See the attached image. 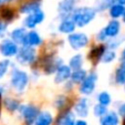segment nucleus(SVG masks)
<instances>
[{
    "label": "nucleus",
    "instance_id": "obj_19",
    "mask_svg": "<svg viewBox=\"0 0 125 125\" xmlns=\"http://www.w3.org/2000/svg\"><path fill=\"white\" fill-rule=\"evenodd\" d=\"M112 84L116 86H124L125 85V60L118 61V64L116 65L113 74L111 78Z\"/></svg>",
    "mask_w": 125,
    "mask_h": 125
},
{
    "label": "nucleus",
    "instance_id": "obj_28",
    "mask_svg": "<svg viewBox=\"0 0 125 125\" xmlns=\"http://www.w3.org/2000/svg\"><path fill=\"white\" fill-rule=\"evenodd\" d=\"M95 100H96V103L102 104V105H104V106H107V107H109L112 104V102H113L111 93L106 90L100 91V92L95 95Z\"/></svg>",
    "mask_w": 125,
    "mask_h": 125
},
{
    "label": "nucleus",
    "instance_id": "obj_7",
    "mask_svg": "<svg viewBox=\"0 0 125 125\" xmlns=\"http://www.w3.org/2000/svg\"><path fill=\"white\" fill-rule=\"evenodd\" d=\"M66 42L71 49L79 52L83 49L89 48L92 43L91 38L87 35V33L83 32V31H75V32L71 33L70 35L66 37Z\"/></svg>",
    "mask_w": 125,
    "mask_h": 125
},
{
    "label": "nucleus",
    "instance_id": "obj_6",
    "mask_svg": "<svg viewBox=\"0 0 125 125\" xmlns=\"http://www.w3.org/2000/svg\"><path fill=\"white\" fill-rule=\"evenodd\" d=\"M106 50H107V47L105 43L93 42L90 44L86 54H85V60L90 63L92 69H95L99 64H101L102 58L106 52Z\"/></svg>",
    "mask_w": 125,
    "mask_h": 125
},
{
    "label": "nucleus",
    "instance_id": "obj_46",
    "mask_svg": "<svg viewBox=\"0 0 125 125\" xmlns=\"http://www.w3.org/2000/svg\"><path fill=\"white\" fill-rule=\"evenodd\" d=\"M123 87H124V93H125V85H124V86H123Z\"/></svg>",
    "mask_w": 125,
    "mask_h": 125
},
{
    "label": "nucleus",
    "instance_id": "obj_40",
    "mask_svg": "<svg viewBox=\"0 0 125 125\" xmlns=\"http://www.w3.org/2000/svg\"><path fill=\"white\" fill-rule=\"evenodd\" d=\"M3 96L0 95V118H1V114H2V109H3V103H2Z\"/></svg>",
    "mask_w": 125,
    "mask_h": 125
},
{
    "label": "nucleus",
    "instance_id": "obj_37",
    "mask_svg": "<svg viewBox=\"0 0 125 125\" xmlns=\"http://www.w3.org/2000/svg\"><path fill=\"white\" fill-rule=\"evenodd\" d=\"M125 60V44L121 50V53L118 54V61H124Z\"/></svg>",
    "mask_w": 125,
    "mask_h": 125
},
{
    "label": "nucleus",
    "instance_id": "obj_10",
    "mask_svg": "<svg viewBox=\"0 0 125 125\" xmlns=\"http://www.w3.org/2000/svg\"><path fill=\"white\" fill-rule=\"evenodd\" d=\"M76 97H74L72 94H66V93H60L55 95L53 101H52V107L58 112L63 111L66 109H72Z\"/></svg>",
    "mask_w": 125,
    "mask_h": 125
},
{
    "label": "nucleus",
    "instance_id": "obj_44",
    "mask_svg": "<svg viewBox=\"0 0 125 125\" xmlns=\"http://www.w3.org/2000/svg\"><path fill=\"white\" fill-rule=\"evenodd\" d=\"M121 125H125V117H123L121 120Z\"/></svg>",
    "mask_w": 125,
    "mask_h": 125
},
{
    "label": "nucleus",
    "instance_id": "obj_39",
    "mask_svg": "<svg viewBox=\"0 0 125 125\" xmlns=\"http://www.w3.org/2000/svg\"><path fill=\"white\" fill-rule=\"evenodd\" d=\"M75 125H89V123H87V121L84 120V118H78Z\"/></svg>",
    "mask_w": 125,
    "mask_h": 125
},
{
    "label": "nucleus",
    "instance_id": "obj_36",
    "mask_svg": "<svg viewBox=\"0 0 125 125\" xmlns=\"http://www.w3.org/2000/svg\"><path fill=\"white\" fill-rule=\"evenodd\" d=\"M116 112H117V114L120 115L121 118L125 117V101L117 104V106H116Z\"/></svg>",
    "mask_w": 125,
    "mask_h": 125
},
{
    "label": "nucleus",
    "instance_id": "obj_27",
    "mask_svg": "<svg viewBox=\"0 0 125 125\" xmlns=\"http://www.w3.org/2000/svg\"><path fill=\"white\" fill-rule=\"evenodd\" d=\"M124 9H125L124 6L120 5V3H113V5L111 6V8L109 9V11H107L110 19L121 20L123 13H124Z\"/></svg>",
    "mask_w": 125,
    "mask_h": 125
},
{
    "label": "nucleus",
    "instance_id": "obj_33",
    "mask_svg": "<svg viewBox=\"0 0 125 125\" xmlns=\"http://www.w3.org/2000/svg\"><path fill=\"white\" fill-rule=\"evenodd\" d=\"M118 59V54H117V51H114V50H110L107 49L106 52L104 53L103 58H102V64H111L113 63L115 60Z\"/></svg>",
    "mask_w": 125,
    "mask_h": 125
},
{
    "label": "nucleus",
    "instance_id": "obj_26",
    "mask_svg": "<svg viewBox=\"0 0 125 125\" xmlns=\"http://www.w3.org/2000/svg\"><path fill=\"white\" fill-rule=\"evenodd\" d=\"M87 74H89V71H87L85 68L79 69V70H74V71H72L70 81L73 83L76 87H78L79 85H80L81 83L85 80V79H86Z\"/></svg>",
    "mask_w": 125,
    "mask_h": 125
},
{
    "label": "nucleus",
    "instance_id": "obj_13",
    "mask_svg": "<svg viewBox=\"0 0 125 125\" xmlns=\"http://www.w3.org/2000/svg\"><path fill=\"white\" fill-rule=\"evenodd\" d=\"M78 117L72 109H66L60 111L55 115L54 125H75Z\"/></svg>",
    "mask_w": 125,
    "mask_h": 125
},
{
    "label": "nucleus",
    "instance_id": "obj_30",
    "mask_svg": "<svg viewBox=\"0 0 125 125\" xmlns=\"http://www.w3.org/2000/svg\"><path fill=\"white\" fill-rule=\"evenodd\" d=\"M13 64L14 63L10 59H0V80H2L7 74L10 73Z\"/></svg>",
    "mask_w": 125,
    "mask_h": 125
},
{
    "label": "nucleus",
    "instance_id": "obj_17",
    "mask_svg": "<svg viewBox=\"0 0 125 125\" xmlns=\"http://www.w3.org/2000/svg\"><path fill=\"white\" fill-rule=\"evenodd\" d=\"M72 69L68 65V63H64L57 70V72L53 75V82L57 85H63L68 81H70Z\"/></svg>",
    "mask_w": 125,
    "mask_h": 125
},
{
    "label": "nucleus",
    "instance_id": "obj_24",
    "mask_svg": "<svg viewBox=\"0 0 125 125\" xmlns=\"http://www.w3.org/2000/svg\"><path fill=\"white\" fill-rule=\"evenodd\" d=\"M55 115L50 110H42L35 121L34 125H54Z\"/></svg>",
    "mask_w": 125,
    "mask_h": 125
},
{
    "label": "nucleus",
    "instance_id": "obj_43",
    "mask_svg": "<svg viewBox=\"0 0 125 125\" xmlns=\"http://www.w3.org/2000/svg\"><path fill=\"white\" fill-rule=\"evenodd\" d=\"M121 22L125 24V9H124V13H123V16H122V19H121Z\"/></svg>",
    "mask_w": 125,
    "mask_h": 125
},
{
    "label": "nucleus",
    "instance_id": "obj_45",
    "mask_svg": "<svg viewBox=\"0 0 125 125\" xmlns=\"http://www.w3.org/2000/svg\"><path fill=\"white\" fill-rule=\"evenodd\" d=\"M2 5V0H0V6Z\"/></svg>",
    "mask_w": 125,
    "mask_h": 125
},
{
    "label": "nucleus",
    "instance_id": "obj_22",
    "mask_svg": "<svg viewBox=\"0 0 125 125\" xmlns=\"http://www.w3.org/2000/svg\"><path fill=\"white\" fill-rule=\"evenodd\" d=\"M3 103V109L10 114H16L18 113L20 109V105L22 104V102L19 99H17L11 95H5L2 100Z\"/></svg>",
    "mask_w": 125,
    "mask_h": 125
},
{
    "label": "nucleus",
    "instance_id": "obj_16",
    "mask_svg": "<svg viewBox=\"0 0 125 125\" xmlns=\"http://www.w3.org/2000/svg\"><path fill=\"white\" fill-rule=\"evenodd\" d=\"M28 29L23 26H19L13 28L9 32L8 37L11 39L13 42H16L19 47H24L27 41V35H28Z\"/></svg>",
    "mask_w": 125,
    "mask_h": 125
},
{
    "label": "nucleus",
    "instance_id": "obj_29",
    "mask_svg": "<svg viewBox=\"0 0 125 125\" xmlns=\"http://www.w3.org/2000/svg\"><path fill=\"white\" fill-rule=\"evenodd\" d=\"M105 44H106V47H107V49L117 51L122 45L125 44V34H120L118 37H116V38L111 39V40H109Z\"/></svg>",
    "mask_w": 125,
    "mask_h": 125
},
{
    "label": "nucleus",
    "instance_id": "obj_3",
    "mask_svg": "<svg viewBox=\"0 0 125 125\" xmlns=\"http://www.w3.org/2000/svg\"><path fill=\"white\" fill-rule=\"evenodd\" d=\"M42 109L39 104L32 103V102H27V103L22 102L18 111V116L22 125H34Z\"/></svg>",
    "mask_w": 125,
    "mask_h": 125
},
{
    "label": "nucleus",
    "instance_id": "obj_5",
    "mask_svg": "<svg viewBox=\"0 0 125 125\" xmlns=\"http://www.w3.org/2000/svg\"><path fill=\"white\" fill-rule=\"evenodd\" d=\"M39 57V51L32 47H20L19 52L14 58L16 64L19 66H31L37 62Z\"/></svg>",
    "mask_w": 125,
    "mask_h": 125
},
{
    "label": "nucleus",
    "instance_id": "obj_34",
    "mask_svg": "<svg viewBox=\"0 0 125 125\" xmlns=\"http://www.w3.org/2000/svg\"><path fill=\"white\" fill-rule=\"evenodd\" d=\"M8 29H9V24L0 20V41L8 37Z\"/></svg>",
    "mask_w": 125,
    "mask_h": 125
},
{
    "label": "nucleus",
    "instance_id": "obj_42",
    "mask_svg": "<svg viewBox=\"0 0 125 125\" xmlns=\"http://www.w3.org/2000/svg\"><path fill=\"white\" fill-rule=\"evenodd\" d=\"M12 1H13V0H2V3H5V5H10Z\"/></svg>",
    "mask_w": 125,
    "mask_h": 125
},
{
    "label": "nucleus",
    "instance_id": "obj_31",
    "mask_svg": "<svg viewBox=\"0 0 125 125\" xmlns=\"http://www.w3.org/2000/svg\"><path fill=\"white\" fill-rule=\"evenodd\" d=\"M113 3V0H96L94 3V9L97 13H103L105 11H109Z\"/></svg>",
    "mask_w": 125,
    "mask_h": 125
},
{
    "label": "nucleus",
    "instance_id": "obj_20",
    "mask_svg": "<svg viewBox=\"0 0 125 125\" xmlns=\"http://www.w3.org/2000/svg\"><path fill=\"white\" fill-rule=\"evenodd\" d=\"M44 44V39L42 38L41 33L37 29L35 30H29L27 35V41L24 47H32V48H41Z\"/></svg>",
    "mask_w": 125,
    "mask_h": 125
},
{
    "label": "nucleus",
    "instance_id": "obj_9",
    "mask_svg": "<svg viewBox=\"0 0 125 125\" xmlns=\"http://www.w3.org/2000/svg\"><path fill=\"white\" fill-rule=\"evenodd\" d=\"M20 47L11 40L9 37L0 41V55L3 59H14L19 52Z\"/></svg>",
    "mask_w": 125,
    "mask_h": 125
},
{
    "label": "nucleus",
    "instance_id": "obj_25",
    "mask_svg": "<svg viewBox=\"0 0 125 125\" xmlns=\"http://www.w3.org/2000/svg\"><path fill=\"white\" fill-rule=\"evenodd\" d=\"M84 64H85V55L83 53H81V52H78L75 54L71 55L70 59L68 60V65L72 69V71L84 68Z\"/></svg>",
    "mask_w": 125,
    "mask_h": 125
},
{
    "label": "nucleus",
    "instance_id": "obj_8",
    "mask_svg": "<svg viewBox=\"0 0 125 125\" xmlns=\"http://www.w3.org/2000/svg\"><path fill=\"white\" fill-rule=\"evenodd\" d=\"M92 103L90 97L86 96H78L74 101V104L72 106L74 114L78 118H84L86 120L90 115V112L92 111Z\"/></svg>",
    "mask_w": 125,
    "mask_h": 125
},
{
    "label": "nucleus",
    "instance_id": "obj_1",
    "mask_svg": "<svg viewBox=\"0 0 125 125\" xmlns=\"http://www.w3.org/2000/svg\"><path fill=\"white\" fill-rule=\"evenodd\" d=\"M31 83L30 72L20 68L16 63L13 64L9 73V86L16 94L21 95L26 93Z\"/></svg>",
    "mask_w": 125,
    "mask_h": 125
},
{
    "label": "nucleus",
    "instance_id": "obj_32",
    "mask_svg": "<svg viewBox=\"0 0 125 125\" xmlns=\"http://www.w3.org/2000/svg\"><path fill=\"white\" fill-rule=\"evenodd\" d=\"M109 111H110V110H109V107H107V106H104V105L99 104V103L93 104V106H92V113H93V115H94V117L99 118V120L101 117H103L104 115H106Z\"/></svg>",
    "mask_w": 125,
    "mask_h": 125
},
{
    "label": "nucleus",
    "instance_id": "obj_15",
    "mask_svg": "<svg viewBox=\"0 0 125 125\" xmlns=\"http://www.w3.org/2000/svg\"><path fill=\"white\" fill-rule=\"evenodd\" d=\"M57 32L59 34H63V35H70L71 33H73L76 31V24L75 22L73 21L72 18H64V19H60L58 20V23H57Z\"/></svg>",
    "mask_w": 125,
    "mask_h": 125
},
{
    "label": "nucleus",
    "instance_id": "obj_18",
    "mask_svg": "<svg viewBox=\"0 0 125 125\" xmlns=\"http://www.w3.org/2000/svg\"><path fill=\"white\" fill-rule=\"evenodd\" d=\"M19 12H18V9L13 8L10 5H2L0 6V20L5 21L6 23L11 24L14 20L17 19Z\"/></svg>",
    "mask_w": 125,
    "mask_h": 125
},
{
    "label": "nucleus",
    "instance_id": "obj_11",
    "mask_svg": "<svg viewBox=\"0 0 125 125\" xmlns=\"http://www.w3.org/2000/svg\"><path fill=\"white\" fill-rule=\"evenodd\" d=\"M45 20V12L42 9L37 10L33 13H30L28 16H24L22 20V26L26 27L28 30H35L37 27L42 24Z\"/></svg>",
    "mask_w": 125,
    "mask_h": 125
},
{
    "label": "nucleus",
    "instance_id": "obj_4",
    "mask_svg": "<svg viewBox=\"0 0 125 125\" xmlns=\"http://www.w3.org/2000/svg\"><path fill=\"white\" fill-rule=\"evenodd\" d=\"M97 82H99V73L95 69H91L86 79L76 87V92L80 94V96L90 97L95 93Z\"/></svg>",
    "mask_w": 125,
    "mask_h": 125
},
{
    "label": "nucleus",
    "instance_id": "obj_14",
    "mask_svg": "<svg viewBox=\"0 0 125 125\" xmlns=\"http://www.w3.org/2000/svg\"><path fill=\"white\" fill-rule=\"evenodd\" d=\"M101 29L104 32V34L107 37V39L111 40V39L116 38L121 34V32H122V22H121V20L110 19L109 22Z\"/></svg>",
    "mask_w": 125,
    "mask_h": 125
},
{
    "label": "nucleus",
    "instance_id": "obj_2",
    "mask_svg": "<svg viewBox=\"0 0 125 125\" xmlns=\"http://www.w3.org/2000/svg\"><path fill=\"white\" fill-rule=\"evenodd\" d=\"M96 16H97V12L94 9V7L81 6V7H78L74 10L71 18L75 22L76 28L83 29V28H86L89 24L92 23L95 20Z\"/></svg>",
    "mask_w": 125,
    "mask_h": 125
},
{
    "label": "nucleus",
    "instance_id": "obj_23",
    "mask_svg": "<svg viewBox=\"0 0 125 125\" xmlns=\"http://www.w3.org/2000/svg\"><path fill=\"white\" fill-rule=\"evenodd\" d=\"M121 120L122 118L120 117L117 112L113 111V110H110L106 115H104L103 117H101L99 120V124L100 125H121Z\"/></svg>",
    "mask_w": 125,
    "mask_h": 125
},
{
    "label": "nucleus",
    "instance_id": "obj_41",
    "mask_svg": "<svg viewBox=\"0 0 125 125\" xmlns=\"http://www.w3.org/2000/svg\"><path fill=\"white\" fill-rule=\"evenodd\" d=\"M113 2L114 3H120V5H122V6L125 7V0H113Z\"/></svg>",
    "mask_w": 125,
    "mask_h": 125
},
{
    "label": "nucleus",
    "instance_id": "obj_12",
    "mask_svg": "<svg viewBox=\"0 0 125 125\" xmlns=\"http://www.w3.org/2000/svg\"><path fill=\"white\" fill-rule=\"evenodd\" d=\"M76 8H78V0H61L57 7L58 20L70 18Z\"/></svg>",
    "mask_w": 125,
    "mask_h": 125
},
{
    "label": "nucleus",
    "instance_id": "obj_35",
    "mask_svg": "<svg viewBox=\"0 0 125 125\" xmlns=\"http://www.w3.org/2000/svg\"><path fill=\"white\" fill-rule=\"evenodd\" d=\"M62 87H63V93H66V94H72L74 92V89H76V86L71 81H68L66 83H64L62 85Z\"/></svg>",
    "mask_w": 125,
    "mask_h": 125
},
{
    "label": "nucleus",
    "instance_id": "obj_21",
    "mask_svg": "<svg viewBox=\"0 0 125 125\" xmlns=\"http://www.w3.org/2000/svg\"><path fill=\"white\" fill-rule=\"evenodd\" d=\"M41 6H42V2L39 1V0L26 1V2H22V3H20L19 5V7H18V12H19V14L28 16V14L35 12L37 10L42 9Z\"/></svg>",
    "mask_w": 125,
    "mask_h": 125
},
{
    "label": "nucleus",
    "instance_id": "obj_38",
    "mask_svg": "<svg viewBox=\"0 0 125 125\" xmlns=\"http://www.w3.org/2000/svg\"><path fill=\"white\" fill-rule=\"evenodd\" d=\"M6 93H7V87H6V85L0 84V95H1V96H5Z\"/></svg>",
    "mask_w": 125,
    "mask_h": 125
}]
</instances>
